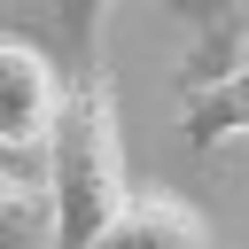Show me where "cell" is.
<instances>
[{"label": "cell", "instance_id": "obj_1", "mask_svg": "<svg viewBox=\"0 0 249 249\" xmlns=\"http://www.w3.org/2000/svg\"><path fill=\"white\" fill-rule=\"evenodd\" d=\"M124 202H132V179H124V132H117V86L109 70H78L54 117V140H47L54 249H86Z\"/></svg>", "mask_w": 249, "mask_h": 249}, {"label": "cell", "instance_id": "obj_6", "mask_svg": "<svg viewBox=\"0 0 249 249\" xmlns=\"http://www.w3.org/2000/svg\"><path fill=\"white\" fill-rule=\"evenodd\" d=\"M0 249H54V210L47 179H23L0 163Z\"/></svg>", "mask_w": 249, "mask_h": 249}, {"label": "cell", "instance_id": "obj_2", "mask_svg": "<svg viewBox=\"0 0 249 249\" xmlns=\"http://www.w3.org/2000/svg\"><path fill=\"white\" fill-rule=\"evenodd\" d=\"M62 101H70V78L54 70V54L23 31H0V156L47 148Z\"/></svg>", "mask_w": 249, "mask_h": 249}, {"label": "cell", "instance_id": "obj_4", "mask_svg": "<svg viewBox=\"0 0 249 249\" xmlns=\"http://www.w3.org/2000/svg\"><path fill=\"white\" fill-rule=\"evenodd\" d=\"M86 249H210V218L163 187H132V202L86 241Z\"/></svg>", "mask_w": 249, "mask_h": 249}, {"label": "cell", "instance_id": "obj_5", "mask_svg": "<svg viewBox=\"0 0 249 249\" xmlns=\"http://www.w3.org/2000/svg\"><path fill=\"white\" fill-rule=\"evenodd\" d=\"M233 132H249V54H241L218 86L187 93V148H218V140H233Z\"/></svg>", "mask_w": 249, "mask_h": 249}, {"label": "cell", "instance_id": "obj_7", "mask_svg": "<svg viewBox=\"0 0 249 249\" xmlns=\"http://www.w3.org/2000/svg\"><path fill=\"white\" fill-rule=\"evenodd\" d=\"M54 23H62V47H70V78L78 70H109L101 62V31H109V8L117 0H47Z\"/></svg>", "mask_w": 249, "mask_h": 249}, {"label": "cell", "instance_id": "obj_3", "mask_svg": "<svg viewBox=\"0 0 249 249\" xmlns=\"http://www.w3.org/2000/svg\"><path fill=\"white\" fill-rule=\"evenodd\" d=\"M163 16L187 31V93L218 86L241 54H249V0H163Z\"/></svg>", "mask_w": 249, "mask_h": 249}]
</instances>
